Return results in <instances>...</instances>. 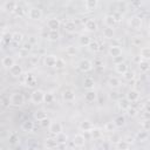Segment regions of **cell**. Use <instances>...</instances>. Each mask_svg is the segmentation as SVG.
<instances>
[{
  "label": "cell",
  "instance_id": "cell-49",
  "mask_svg": "<svg viewBox=\"0 0 150 150\" xmlns=\"http://www.w3.org/2000/svg\"><path fill=\"white\" fill-rule=\"evenodd\" d=\"M109 97H110L112 101H118V98H121V97H120V94H118L117 90H111L110 94H109Z\"/></svg>",
  "mask_w": 150,
  "mask_h": 150
},
{
  "label": "cell",
  "instance_id": "cell-45",
  "mask_svg": "<svg viewBox=\"0 0 150 150\" xmlns=\"http://www.w3.org/2000/svg\"><path fill=\"white\" fill-rule=\"evenodd\" d=\"M32 47H33V45H32L29 41H27V42H23V43H22V46H21V50L28 53V52L32 50Z\"/></svg>",
  "mask_w": 150,
  "mask_h": 150
},
{
  "label": "cell",
  "instance_id": "cell-53",
  "mask_svg": "<svg viewBox=\"0 0 150 150\" xmlns=\"http://www.w3.org/2000/svg\"><path fill=\"white\" fill-rule=\"evenodd\" d=\"M6 42V43H9L12 42V33H6L4 36H2V42Z\"/></svg>",
  "mask_w": 150,
  "mask_h": 150
},
{
  "label": "cell",
  "instance_id": "cell-58",
  "mask_svg": "<svg viewBox=\"0 0 150 150\" xmlns=\"http://www.w3.org/2000/svg\"><path fill=\"white\" fill-rule=\"evenodd\" d=\"M134 139H135L134 137H127L124 141H125L128 144H132V143H134Z\"/></svg>",
  "mask_w": 150,
  "mask_h": 150
},
{
  "label": "cell",
  "instance_id": "cell-37",
  "mask_svg": "<svg viewBox=\"0 0 150 150\" xmlns=\"http://www.w3.org/2000/svg\"><path fill=\"white\" fill-rule=\"evenodd\" d=\"M47 39L49 41H57L60 39V34L57 30H49L47 33Z\"/></svg>",
  "mask_w": 150,
  "mask_h": 150
},
{
  "label": "cell",
  "instance_id": "cell-43",
  "mask_svg": "<svg viewBox=\"0 0 150 150\" xmlns=\"http://www.w3.org/2000/svg\"><path fill=\"white\" fill-rule=\"evenodd\" d=\"M54 101V94L53 93H45V96H43V102L49 104V103H53Z\"/></svg>",
  "mask_w": 150,
  "mask_h": 150
},
{
  "label": "cell",
  "instance_id": "cell-15",
  "mask_svg": "<svg viewBox=\"0 0 150 150\" xmlns=\"http://www.w3.org/2000/svg\"><path fill=\"white\" fill-rule=\"evenodd\" d=\"M76 22L74 20H67L63 25V29L67 32V33H75L76 32Z\"/></svg>",
  "mask_w": 150,
  "mask_h": 150
},
{
  "label": "cell",
  "instance_id": "cell-56",
  "mask_svg": "<svg viewBox=\"0 0 150 150\" xmlns=\"http://www.w3.org/2000/svg\"><path fill=\"white\" fill-rule=\"evenodd\" d=\"M29 61H30L32 64H36L39 62V55H32L29 57Z\"/></svg>",
  "mask_w": 150,
  "mask_h": 150
},
{
  "label": "cell",
  "instance_id": "cell-22",
  "mask_svg": "<svg viewBox=\"0 0 150 150\" xmlns=\"http://www.w3.org/2000/svg\"><path fill=\"white\" fill-rule=\"evenodd\" d=\"M125 122H127V120H125V116L124 115H118L112 121L115 128H122V127H124L125 125Z\"/></svg>",
  "mask_w": 150,
  "mask_h": 150
},
{
  "label": "cell",
  "instance_id": "cell-17",
  "mask_svg": "<svg viewBox=\"0 0 150 150\" xmlns=\"http://www.w3.org/2000/svg\"><path fill=\"white\" fill-rule=\"evenodd\" d=\"M97 100V93L91 89V90H87V93L84 94V101L87 103H93Z\"/></svg>",
  "mask_w": 150,
  "mask_h": 150
},
{
  "label": "cell",
  "instance_id": "cell-46",
  "mask_svg": "<svg viewBox=\"0 0 150 150\" xmlns=\"http://www.w3.org/2000/svg\"><path fill=\"white\" fill-rule=\"evenodd\" d=\"M142 38L141 36H134L132 38V40H131V43L135 46V47H138V46H141L142 45Z\"/></svg>",
  "mask_w": 150,
  "mask_h": 150
},
{
  "label": "cell",
  "instance_id": "cell-18",
  "mask_svg": "<svg viewBox=\"0 0 150 150\" xmlns=\"http://www.w3.org/2000/svg\"><path fill=\"white\" fill-rule=\"evenodd\" d=\"M83 6L88 12H91L98 7V1L97 0H86L83 2Z\"/></svg>",
  "mask_w": 150,
  "mask_h": 150
},
{
  "label": "cell",
  "instance_id": "cell-21",
  "mask_svg": "<svg viewBox=\"0 0 150 150\" xmlns=\"http://www.w3.org/2000/svg\"><path fill=\"white\" fill-rule=\"evenodd\" d=\"M45 145H46V148L49 149V150H54V149H56V148L59 146V144H57L55 137H47L46 141H45Z\"/></svg>",
  "mask_w": 150,
  "mask_h": 150
},
{
  "label": "cell",
  "instance_id": "cell-54",
  "mask_svg": "<svg viewBox=\"0 0 150 150\" xmlns=\"http://www.w3.org/2000/svg\"><path fill=\"white\" fill-rule=\"evenodd\" d=\"M104 129H105V131H112V132H114V130H115V125H114L112 122H108V123L104 125Z\"/></svg>",
  "mask_w": 150,
  "mask_h": 150
},
{
  "label": "cell",
  "instance_id": "cell-29",
  "mask_svg": "<svg viewBox=\"0 0 150 150\" xmlns=\"http://www.w3.org/2000/svg\"><path fill=\"white\" fill-rule=\"evenodd\" d=\"M23 41V34L21 32H14L12 33V42H14L15 45L22 43Z\"/></svg>",
  "mask_w": 150,
  "mask_h": 150
},
{
  "label": "cell",
  "instance_id": "cell-30",
  "mask_svg": "<svg viewBox=\"0 0 150 150\" xmlns=\"http://www.w3.org/2000/svg\"><path fill=\"white\" fill-rule=\"evenodd\" d=\"M102 35H103L104 39H112L114 35H115L114 28L112 27H104L103 30H102Z\"/></svg>",
  "mask_w": 150,
  "mask_h": 150
},
{
  "label": "cell",
  "instance_id": "cell-57",
  "mask_svg": "<svg viewBox=\"0 0 150 150\" xmlns=\"http://www.w3.org/2000/svg\"><path fill=\"white\" fill-rule=\"evenodd\" d=\"M110 139H111V142H114L115 144H116L118 141H121V138H120V137H118L116 134H114V132H112V136H111V138H110Z\"/></svg>",
  "mask_w": 150,
  "mask_h": 150
},
{
  "label": "cell",
  "instance_id": "cell-31",
  "mask_svg": "<svg viewBox=\"0 0 150 150\" xmlns=\"http://www.w3.org/2000/svg\"><path fill=\"white\" fill-rule=\"evenodd\" d=\"M88 49H89V52H91V53H97V52L100 50V43H98V41L91 40L90 43L88 45Z\"/></svg>",
  "mask_w": 150,
  "mask_h": 150
},
{
  "label": "cell",
  "instance_id": "cell-47",
  "mask_svg": "<svg viewBox=\"0 0 150 150\" xmlns=\"http://www.w3.org/2000/svg\"><path fill=\"white\" fill-rule=\"evenodd\" d=\"M125 112H127V115L130 116V117H135V116L137 115V110H136L134 107H129V108L125 110Z\"/></svg>",
  "mask_w": 150,
  "mask_h": 150
},
{
  "label": "cell",
  "instance_id": "cell-59",
  "mask_svg": "<svg viewBox=\"0 0 150 150\" xmlns=\"http://www.w3.org/2000/svg\"><path fill=\"white\" fill-rule=\"evenodd\" d=\"M143 117H144V120H149V118H150V116H149V111H144Z\"/></svg>",
  "mask_w": 150,
  "mask_h": 150
},
{
  "label": "cell",
  "instance_id": "cell-27",
  "mask_svg": "<svg viewBox=\"0 0 150 150\" xmlns=\"http://www.w3.org/2000/svg\"><path fill=\"white\" fill-rule=\"evenodd\" d=\"M117 104H118V108L122 110V111H125L129 107H131V104H130V102L125 98V97H122V98H118V101H117Z\"/></svg>",
  "mask_w": 150,
  "mask_h": 150
},
{
  "label": "cell",
  "instance_id": "cell-61",
  "mask_svg": "<svg viewBox=\"0 0 150 150\" xmlns=\"http://www.w3.org/2000/svg\"><path fill=\"white\" fill-rule=\"evenodd\" d=\"M27 150H35V149H34V148H28Z\"/></svg>",
  "mask_w": 150,
  "mask_h": 150
},
{
  "label": "cell",
  "instance_id": "cell-6",
  "mask_svg": "<svg viewBox=\"0 0 150 150\" xmlns=\"http://www.w3.org/2000/svg\"><path fill=\"white\" fill-rule=\"evenodd\" d=\"M108 54H109V56H111V59L122 56V54H123V48H122V46H120V45H111V46L109 47V49H108Z\"/></svg>",
  "mask_w": 150,
  "mask_h": 150
},
{
  "label": "cell",
  "instance_id": "cell-55",
  "mask_svg": "<svg viewBox=\"0 0 150 150\" xmlns=\"http://www.w3.org/2000/svg\"><path fill=\"white\" fill-rule=\"evenodd\" d=\"M124 60H125V59H124V56L122 55V56H118V57H115V59H112V62H114L115 64H117V63H122V62H125Z\"/></svg>",
  "mask_w": 150,
  "mask_h": 150
},
{
  "label": "cell",
  "instance_id": "cell-51",
  "mask_svg": "<svg viewBox=\"0 0 150 150\" xmlns=\"http://www.w3.org/2000/svg\"><path fill=\"white\" fill-rule=\"evenodd\" d=\"M50 123H52V121H50V118H49V117H47V118H45V120L40 121V125H41L42 128H48V127L50 125Z\"/></svg>",
  "mask_w": 150,
  "mask_h": 150
},
{
  "label": "cell",
  "instance_id": "cell-11",
  "mask_svg": "<svg viewBox=\"0 0 150 150\" xmlns=\"http://www.w3.org/2000/svg\"><path fill=\"white\" fill-rule=\"evenodd\" d=\"M8 70H9V74H11L13 77H20V76L23 74L22 67H21L20 64H18V63H14Z\"/></svg>",
  "mask_w": 150,
  "mask_h": 150
},
{
  "label": "cell",
  "instance_id": "cell-13",
  "mask_svg": "<svg viewBox=\"0 0 150 150\" xmlns=\"http://www.w3.org/2000/svg\"><path fill=\"white\" fill-rule=\"evenodd\" d=\"M60 26H61V21L57 18H50L47 21V27L49 28V30H57Z\"/></svg>",
  "mask_w": 150,
  "mask_h": 150
},
{
  "label": "cell",
  "instance_id": "cell-4",
  "mask_svg": "<svg viewBox=\"0 0 150 150\" xmlns=\"http://www.w3.org/2000/svg\"><path fill=\"white\" fill-rule=\"evenodd\" d=\"M42 9L39 8V7H30L28 9V18L30 20H34V21H39L42 19Z\"/></svg>",
  "mask_w": 150,
  "mask_h": 150
},
{
  "label": "cell",
  "instance_id": "cell-8",
  "mask_svg": "<svg viewBox=\"0 0 150 150\" xmlns=\"http://www.w3.org/2000/svg\"><path fill=\"white\" fill-rule=\"evenodd\" d=\"M48 130H49V132L53 136H56V135H59V134H61L63 131V125L60 122L55 121V122H52L50 123V125L48 127Z\"/></svg>",
  "mask_w": 150,
  "mask_h": 150
},
{
  "label": "cell",
  "instance_id": "cell-24",
  "mask_svg": "<svg viewBox=\"0 0 150 150\" xmlns=\"http://www.w3.org/2000/svg\"><path fill=\"white\" fill-rule=\"evenodd\" d=\"M21 129L26 132H32L34 130V122H32L30 120H26L22 122L21 124Z\"/></svg>",
  "mask_w": 150,
  "mask_h": 150
},
{
  "label": "cell",
  "instance_id": "cell-33",
  "mask_svg": "<svg viewBox=\"0 0 150 150\" xmlns=\"http://www.w3.org/2000/svg\"><path fill=\"white\" fill-rule=\"evenodd\" d=\"M123 79L125 80V81H129V82H131V81H134L135 79H136V73L134 71V70H130V69H128L124 74H123Z\"/></svg>",
  "mask_w": 150,
  "mask_h": 150
},
{
  "label": "cell",
  "instance_id": "cell-3",
  "mask_svg": "<svg viewBox=\"0 0 150 150\" xmlns=\"http://www.w3.org/2000/svg\"><path fill=\"white\" fill-rule=\"evenodd\" d=\"M128 23H129V27H130L131 29L139 30V29L142 28L143 20H142V18H141V16H138V15H132V16L129 19Z\"/></svg>",
  "mask_w": 150,
  "mask_h": 150
},
{
  "label": "cell",
  "instance_id": "cell-10",
  "mask_svg": "<svg viewBox=\"0 0 150 150\" xmlns=\"http://www.w3.org/2000/svg\"><path fill=\"white\" fill-rule=\"evenodd\" d=\"M56 59L57 57L55 55H53V54L45 55L43 56V64H45V67H47V68H54L55 62H56Z\"/></svg>",
  "mask_w": 150,
  "mask_h": 150
},
{
  "label": "cell",
  "instance_id": "cell-60",
  "mask_svg": "<svg viewBox=\"0 0 150 150\" xmlns=\"http://www.w3.org/2000/svg\"><path fill=\"white\" fill-rule=\"evenodd\" d=\"M1 43H2V36L0 35V46H1Z\"/></svg>",
  "mask_w": 150,
  "mask_h": 150
},
{
  "label": "cell",
  "instance_id": "cell-52",
  "mask_svg": "<svg viewBox=\"0 0 150 150\" xmlns=\"http://www.w3.org/2000/svg\"><path fill=\"white\" fill-rule=\"evenodd\" d=\"M149 129H150V120H144L142 122V130L149 131Z\"/></svg>",
  "mask_w": 150,
  "mask_h": 150
},
{
  "label": "cell",
  "instance_id": "cell-39",
  "mask_svg": "<svg viewBox=\"0 0 150 150\" xmlns=\"http://www.w3.org/2000/svg\"><path fill=\"white\" fill-rule=\"evenodd\" d=\"M34 117H35V120H38V121L40 122V121L47 118L48 115H47V112H46L45 110H36V111L34 112Z\"/></svg>",
  "mask_w": 150,
  "mask_h": 150
},
{
  "label": "cell",
  "instance_id": "cell-7",
  "mask_svg": "<svg viewBox=\"0 0 150 150\" xmlns=\"http://www.w3.org/2000/svg\"><path fill=\"white\" fill-rule=\"evenodd\" d=\"M139 97H141V94H139V91H138L137 89H135V88L129 89V90L127 91V94H125V98H127L130 103L137 102V101L139 100Z\"/></svg>",
  "mask_w": 150,
  "mask_h": 150
},
{
  "label": "cell",
  "instance_id": "cell-34",
  "mask_svg": "<svg viewBox=\"0 0 150 150\" xmlns=\"http://www.w3.org/2000/svg\"><path fill=\"white\" fill-rule=\"evenodd\" d=\"M115 146H116L117 150H130V144H128L124 139L118 141V142L115 144Z\"/></svg>",
  "mask_w": 150,
  "mask_h": 150
},
{
  "label": "cell",
  "instance_id": "cell-12",
  "mask_svg": "<svg viewBox=\"0 0 150 150\" xmlns=\"http://www.w3.org/2000/svg\"><path fill=\"white\" fill-rule=\"evenodd\" d=\"M73 144L75 148H82L86 144V137L82 134H76L73 137Z\"/></svg>",
  "mask_w": 150,
  "mask_h": 150
},
{
  "label": "cell",
  "instance_id": "cell-20",
  "mask_svg": "<svg viewBox=\"0 0 150 150\" xmlns=\"http://www.w3.org/2000/svg\"><path fill=\"white\" fill-rule=\"evenodd\" d=\"M62 98L66 101V102H73L75 100V93L71 90V89H66L63 90L62 93Z\"/></svg>",
  "mask_w": 150,
  "mask_h": 150
},
{
  "label": "cell",
  "instance_id": "cell-5",
  "mask_svg": "<svg viewBox=\"0 0 150 150\" xmlns=\"http://www.w3.org/2000/svg\"><path fill=\"white\" fill-rule=\"evenodd\" d=\"M77 68L82 73H88L93 69V62L89 59H82V60H80V62L77 64Z\"/></svg>",
  "mask_w": 150,
  "mask_h": 150
},
{
  "label": "cell",
  "instance_id": "cell-50",
  "mask_svg": "<svg viewBox=\"0 0 150 150\" xmlns=\"http://www.w3.org/2000/svg\"><path fill=\"white\" fill-rule=\"evenodd\" d=\"M8 139H9V143L14 145V144H16V143H18L19 137H18V135H16V134H11V135H9V137H8Z\"/></svg>",
  "mask_w": 150,
  "mask_h": 150
},
{
  "label": "cell",
  "instance_id": "cell-16",
  "mask_svg": "<svg viewBox=\"0 0 150 150\" xmlns=\"http://www.w3.org/2000/svg\"><path fill=\"white\" fill-rule=\"evenodd\" d=\"M108 86H109L112 90H117V89L122 86V82H121L120 79H117V77H115V76H111V77L108 79Z\"/></svg>",
  "mask_w": 150,
  "mask_h": 150
},
{
  "label": "cell",
  "instance_id": "cell-44",
  "mask_svg": "<svg viewBox=\"0 0 150 150\" xmlns=\"http://www.w3.org/2000/svg\"><path fill=\"white\" fill-rule=\"evenodd\" d=\"M76 53H77V48L75 46H68L66 48V54L69 55V56H74Z\"/></svg>",
  "mask_w": 150,
  "mask_h": 150
},
{
  "label": "cell",
  "instance_id": "cell-19",
  "mask_svg": "<svg viewBox=\"0 0 150 150\" xmlns=\"http://www.w3.org/2000/svg\"><path fill=\"white\" fill-rule=\"evenodd\" d=\"M80 130H82V131H86V132H90L93 129H94V124L90 122V121H88V120H84V121H82L81 123H80Z\"/></svg>",
  "mask_w": 150,
  "mask_h": 150
},
{
  "label": "cell",
  "instance_id": "cell-2",
  "mask_svg": "<svg viewBox=\"0 0 150 150\" xmlns=\"http://www.w3.org/2000/svg\"><path fill=\"white\" fill-rule=\"evenodd\" d=\"M43 96H45V91L41 89H34L30 94V101L34 104H41L43 102Z\"/></svg>",
  "mask_w": 150,
  "mask_h": 150
},
{
  "label": "cell",
  "instance_id": "cell-1",
  "mask_svg": "<svg viewBox=\"0 0 150 150\" xmlns=\"http://www.w3.org/2000/svg\"><path fill=\"white\" fill-rule=\"evenodd\" d=\"M8 98H9V105H13V107H21V105L25 104V96H23V94L20 93V91H14V93H12Z\"/></svg>",
  "mask_w": 150,
  "mask_h": 150
},
{
  "label": "cell",
  "instance_id": "cell-40",
  "mask_svg": "<svg viewBox=\"0 0 150 150\" xmlns=\"http://www.w3.org/2000/svg\"><path fill=\"white\" fill-rule=\"evenodd\" d=\"M66 66H67L66 60H64V59H62V57H57V59H56V62H55L54 68H55V69H63V68H66Z\"/></svg>",
  "mask_w": 150,
  "mask_h": 150
},
{
  "label": "cell",
  "instance_id": "cell-42",
  "mask_svg": "<svg viewBox=\"0 0 150 150\" xmlns=\"http://www.w3.org/2000/svg\"><path fill=\"white\" fill-rule=\"evenodd\" d=\"M13 13H14L16 16H23V15H25V13H26V9H25L21 5H19V4H18V5H16V8H15V11H14Z\"/></svg>",
  "mask_w": 150,
  "mask_h": 150
},
{
  "label": "cell",
  "instance_id": "cell-62",
  "mask_svg": "<svg viewBox=\"0 0 150 150\" xmlns=\"http://www.w3.org/2000/svg\"><path fill=\"white\" fill-rule=\"evenodd\" d=\"M71 150H80L79 148H74V149H71Z\"/></svg>",
  "mask_w": 150,
  "mask_h": 150
},
{
  "label": "cell",
  "instance_id": "cell-41",
  "mask_svg": "<svg viewBox=\"0 0 150 150\" xmlns=\"http://www.w3.org/2000/svg\"><path fill=\"white\" fill-rule=\"evenodd\" d=\"M148 137H149V134H148V131H144V130H139V131H137V134H136V138L139 139L141 142L146 141Z\"/></svg>",
  "mask_w": 150,
  "mask_h": 150
},
{
  "label": "cell",
  "instance_id": "cell-9",
  "mask_svg": "<svg viewBox=\"0 0 150 150\" xmlns=\"http://www.w3.org/2000/svg\"><path fill=\"white\" fill-rule=\"evenodd\" d=\"M97 22L94 20V19H88L86 22H84V30L88 32V33H94L97 30Z\"/></svg>",
  "mask_w": 150,
  "mask_h": 150
},
{
  "label": "cell",
  "instance_id": "cell-14",
  "mask_svg": "<svg viewBox=\"0 0 150 150\" xmlns=\"http://www.w3.org/2000/svg\"><path fill=\"white\" fill-rule=\"evenodd\" d=\"M14 63H15V60H14V57L11 56V55H6V56H4V57L1 59V66H2L4 68H6V69H9Z\"/></svg>",
  "mask_w": 150,
  "mask_h": 150
},
{
  "label": "cell",
  "instance_id": "cell-28",
  "mask_svg": "<svg viewBox=\"0 0 150 150\" xmlns=\"http://www.w3.org/2000/svg\"><path fill=\"white\" fill-rule=\"evenodd\" d=\"M128 69H129V67H128V64H127L125 62L115 64V71H116L117 74H120V75H123Z\"/></svg>",
  "mask_w": 150,
  "mask_h": 150
},
{
  "label": "cell",
  "instance_id": "cell-26",
  "mask_svg": "<svg viewBox=\"0 0 150 150\" xmlns=\"http://www.w3.org/2000/svg\"><path fill=\"white\" fill-rule=\"evenodd\" d=\"M83 87H84V89H87V90L94 89V87H95V81H94V79L90 77V76L84 77V80H83Z\"/></svg>",
  "mask_w": 150,
  "mask_h": 150
},
{
  "label": "cell",
  "instance_id": "cell-23",
  "mask_svg": "<svg viewBox=\"0 0 150 150\" xmlns=\"http://www.w3.org/2000/svg\"><path fill=\"white\" fill-rule=\"evenodd\" d=\"M139 59L143 61H149L150 59V48L149 47H142L139 50Z\"/></svg>",
  "mask_w": 150,
  "mask_h": 150
},
{
  "label": "cell",
  "instance_id": "cell-32",
  "mask_svg": "<svg viewBox=\"0 0 150 150\" xmlns=\"http://www.w3.org/2000/svg\"><path fill=\"white\" fill-rule=\"evenodd\" d=\"M138 67H139V70H141V73H148L149 71V69H150V63H149V61H143V60H141L139 61V63H138Z\"/></svg>",
  "mask_w": 150,
  "mask_h": 150
},
{
  "label": "cell",
  "instance_id": "cell-38",
  "mask_svg": "<svg viewBox=\"0 0 150 150\" xmlns=\"http://www.w3.org/2000/svg\"><path fill=\"white\" fill-rule=\"evenodd\" d=\"M16 5H18V2H15V1H7V2H5L4 6H5V9L7 12L13 13L15 11V8H16Z\"/></svg>",
  "mask_w": 150,
  "mask_h": 150
},
{
  "label": "cell",
  "instance_id": "cell-48",
  "mask_svg": "<svg viewBox=\"0 0 150 150\" xmlns=\"http://www.w3.org/2000/svg\"><path fill=\"white\" fill-rule=\"evenodd\" d=\"M90 134H91V136H93L95 139H97V138H100V137L102 136V131H101L100 129H95V128L90 131Z\"/></svg>",
  "mask_w": 150,
  "mask_h": 150
},
{
  "label": "cell",
  "instance_id": "cell-25",
  "mask_svg": "<svg viewBox=\"0 0 150 150\" xmlns=\"http://www.w3.org/2000/svg\"><path fill=\"white\" fill-rule=\"evenodd\" d=\"M103 22H104L105 27H114V25L116 23V20L112 14H105L103 18Z\"/></svg>",
  "mask_w": 150,
  "mask_h": 150
},
{
  "label": "cell",
  "instance_id": "cell-36",
  "mask_svg": "<svg viewBox=\"0 0 150 150\" xmlns=\"http://www.w3.org/2000/svg\"><path fill=\"white\" fill-rule=\"evenodd\" d=\"M55 139H56V142H57L59 145H60V144H66L67 141H68V136L62 131L61 134H59V135L55 136Z\"/></svg>",
  "mask_w": 150,
  "mask_h": 150
},
{
  "label": "cell",
  "instance_id": "cell-35",
  "mask_svg": "<svg viewBox=\"0 0 150 150\" xmlns=\"http://www.w3.org/2000/svg\"><path fill=\"white\" fill-rule=\"evenodd\" d=\"M90 41H91V39H90V36H88V35H81V36L79 38V43H80V46H82V47H88V45L90 43Z\"/></svg>",
  "mask_w": 150,
  "mask_h": 150
}]
</instances>
